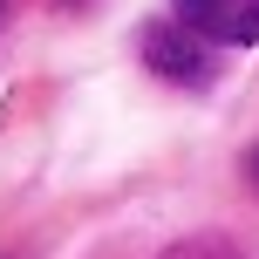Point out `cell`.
<instances>
[{
	"instance_id": "4",
	"label": "cell",
	"mask_w": 259,
	"mask_h": 259,
	"mask_svg": "<svg viewBox=\"0 0 259 259\" xmlns=\"http://www.w3.org/2000/svg\"><path fill=\"white\" fill-rule=\"evenodd\" d=\"M246 184L259 191V150H246Z\"/></svg>"
},
{
	"instance_id": "1",
	"label": "cell",
	"mask_w": 259,
	"mask_h": 259,
	"mask_svg": "<svg viewBox=\"0 0 259 259\" xmlns=\"http://www.w3.org/2000/svg\"><path fill=\"white\" fill-rule=\"evenodd\" d=\"M143 62H150L157 75L184 82V89H205V82H211V55H205V41H198L191 27H178V21H157L150 34H143Z\"/></svg>"
},
{
	"instance_id": "2",
	"label": "cell",
	"mask_w": 259,
	"mask_h": 259,
	"mask_svg": "<svg viewBox=\"0 0 259 259\" xmlns=\"http://www.w3.org/2000/svg\"><path fill=\"white\" fill-rule=\"evenodd\" d=\"M170 7L178 27H191L198 41H232V48L259 41V0H170Z\"/></svg>"
},
{
	"instance_id": "3",
	"label": "cell",
	"mask_w": 259,
	"mask_h": 259,
	"mask_svg": "<svg viewBox=\"0 0 259 259\" xmlns=\"http://www.w3.org/2000/svg\"><path fill=\"white\" fill-rule=\"evenodd\" d=\"M157 259H239V252L225 246V239H205V232H198V239H178V246L157 252Z\"/></svg>"
}]
</instances>
